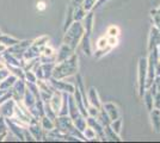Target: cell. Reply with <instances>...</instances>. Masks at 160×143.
Listing matches in <instances>:
<instances>
[{
	"label": "cell",
	"mask_w": 160,
	"mask_h": 143,
	"mask_svg": "<svg viewBox=\"0 0 160 143\" xmlns=\"http://www.w3.org/2000/svg\"><path fill=\"white\" fill-rule=\"evenodd\" d=\"M79 70V59L74 53L69 59L65 61L55 63L53 69V78L55 79H66L69 76H74Z\"/></svg>",
	"instance_id": "cell-1"
},
{
	"label": "cell",
	"mask_w": 160,
	"mask_h": 143,
	"mask_svg": "<svg viewBox=\"0 0 160 143\" xmlns=\"http://www.w3.org/2000/svg\"><path fill=\"white\" fill-rule=\"evenodd\" d=\"M85 34V27L82 25V21H74L65 30L63 36V43L69 45L73 50L79 47L81 38Z\"/></svg>",
	"instance_id": "cell-2"
},
{
	"label": "cell",
	"mask_w": 160,
	"mask_h": 143,
	"mask_svg": "<svg viewBox=\"0 0 160 143\" xmlns=\"http://www.w3.org/2000/svg\"><path fill=\"white\" fill-rule=\"evenodd\" d=\"M147 83V59L146 57H140L139 63H138V92L140 98L146 91Z\"/></svg>",
	"instance_id": "cell-3"
},
{
	"label": "cell",
	"mask_w": 160,
	"mask_h": 143,
	"mask_svg": "<svg viewBox=\"0 0 160 143\" xmlns=\"http://www.w3.org/2000/svg\"><path fill=\"white\" fill-rule=\"evenodd\" d=\"M49 82L52 83V86L54 87L55 91H60V92H66L72 94L75 91V83L74 82H69L65 80V79H55V78H50Z\"/></svg>",
	"instance_id": "cell-4"
},
{
	"label": "cell",
	"mask_w": 160,
	"mask_h": 143,
	"mask_svg": "<svg viewBox=\"0 0 160 143\" xmlns=\"http://www.w3.org/2000/svg\"><path fill=\"white\" fill-rule=\"evenodd\" d=\"M55 63H40L35 69L37 80H49L53 76V69Z\"/></svg>",
	"instance_id": "cell-5"
},
{
	"label": "cell",
	"mask_w": 160,
	"mask_h": 143,
	"mask_svg": "<svg viewBox=\"0 0 160 143\" xmlns=\"http://www.w3.org/2000/svg\"><path fill=\"white\" fill-rule=\"evenodd\" d=\"M31 44H32V41H29V40H27V41H19L17 44L7 48L6 50L8 53H11L12 55H14L17 59L22 60V59H23V55L25 53V50H27Z\"/></svg>",
	"instance_id": "cell-6"
},
{
	"label": "cell",
	"mask_w": 160,
	"mask_h": 143,
	"mask_svg": "<svg viewBox=\"0 0 160 143\" xmlns=\"http://www.w3.org/2000/svg\"><path fill=\"white\" fill-rule=\"evenodd\" d=\"M11 89H12V98L16 102H20L27 91V82L23 79H17Z\"/></svg>",
	"instance_id": "cell-7"
},
{
	"label": "cell",
	"mask_w": 160,
	"mask_h": 143,
	"mask_svg": "<svg viewBox=\"0 0 160 143\" xmlns=\"http://www.w3.org/2000/svg\"><path fill=\"white\" fill-rule=\"evenodd\" d=\"M28 129L31 132V135L33 136L35 141H43V138L46 136V131L41 126L38 119H32L30 122V124H29Z\"/></svg>",
	"instance_id": "cell-8"
},
{
	"label": "cell",
	"mask_w": 160,
	"mask_h": 143,
	"mask_svg": "<svg viewBox=\"0 0 160 143\" xmlns=\"http://www.w3.org/2000/svg\"><path fill=\"white\" fill-rule=\"evenodd\" d=\"M86 122H87V125H88V126H91V128H92V129L96 131V134H97V137L99 138V141H105V135H104V126L100 124L99 121H98L97 118H94V117L87 116L86 117Z\"/></svg>",
	"instance_id": "cell-9"
},
{
	"label": "cell",
	"mask_w": 160,
	"mask_h": 143,
	"mask_svg": "<svg viewBox=\"0 0 160 143\" xmlns=\"http://www.w3.org/2000/svg\"><path fill=\"white\" fill-rule=\"evenodd\" d=\"M14 107H16V100L13 98L1 102L0 104V116L5 117V118H11L14 113Z\"/></svg>",
	"instance_id": "cell-10"
},
{
	"label": "cell",
	"mask_w": 160,
	"mask_h": 143,
	"mask_svg": "<svg viewBox=\"0 0 160 143\" xmlns=\"http://www.w3.org/2000/svg\"><path fill=\"white\" fill-rule=\"evenodd\" d=\"M160 44V30L158 27L153 25L151 27L149 31V37H148V51L153 50L155 48H158Z\"/></svg>",
	"instance_id": "cell-11"
},
{
	"label": "cell",
	"mask_w": 160,
	"mask_h": 143,
	"mask_svg": "<svg viewBox=\"0 0 160 143\" xmlns=\"http://www.w3.org/2000/svg\"><path fill=\"white\" fill-rule=\"evenodd\" d=\"M74 51H75V50H73L69 45L62 43V45L59 48V50H58V53H56V63L69 59V57L74 54Z\"/></svg>",
	"instance_id": "cell-12"
},
{
	"label": "cell",
	"mask_w": 160,
	"mask_h": 143,
	"mask_svg": "<svg viewBox=\"0 0 160 143\" xmlns=\"http://www.w3.org/2000/svg\"><path fill=\"white\" fill-rule=\"evenodd\" d=\"M102 107L105 110V112L108 113V116L110 117V119L113 121V119H117L118 117H121V112L120 109L116 104L113 102H105L102 105Z\"/></svg>",
	"instance_id": "cell-13"
},
{
	"label": "cell",
	"mask_w": 160,
	"mask_h": 143,
	"mask_svg": "<svg viewBox=\"0 0 160 143\" xmlns=\"http://www.w3.org/2000/svg\"><path fill=\"white\" fill-rule=\"evenodd\" d=\"M87 102H88V105H93L96 107L100 109L102 107V102H100L99 94L97 92V89L94 87H90L88 91H87Z\"/></svg>",
	"instance_id": "cell-14"
},
{
	"label": "cell",
	"mask_w": 160,
	"mask_h": 143,
	"mask_svg": "<svg viewBox=\"0 0 160 143\" xmlns=\"http://www.w3.org/2000/svg\"><path fill=\"white\" fill-rule=\"evenodd\" d=\"M81 113H80L79 111V107H78V105H77V102H75V99H74V95L73 93L72 94H68V116L72 118V121L75 119L78 116H80Z\"/></svg>",
	"instance_id": "cell-15"
},
{
	"label": "cell",
	"mask_w": 160,
	"mask_h": 143,
	"mask_svg": "<svg viewBox=\"0 0 160 143\" xmlns=\"http://www.w3.org/2000/svg\"><path fill=\"white\" fill-rule=\"evenodd\" d=\"M48 104L50 105V107H52V109L56 112V115H58L61 109V104H62V92H60V91H55Z\"/></svg>",
	"instance_id": "cell-16"
},
{
	"label": "cell",
	"mask_w": 160,
	"mask_h": 143,
	"mask_svg": "<svg viewBox=\"0 0 160 143\" xmlns=\"http://www.w3.org/2000/svg\"><path fill=\"white\" fill-rule=\"evenodd\" d=\"M149 119H151V124L153 131L157 134H160V110L153 109L149 111Z\"/></svg>",
	"instance_id": "cell-17"
},
{
	"label": "cell",
	"mask_w": 160,
	"mask_h": 143,
	"mask_svg": "<svg viewBox=\"0 0 160 143\" xmlns=\"http://www.w3.org/2000/svg\"><path fill=\"white\" fill-rule=\"evenodd\" d=\"M80 48L84 51V54L87 56H92V44H91V35L90 34H84L81 42H80Z\"/></svg>",
	"instance_id": "cell-18"
},
{
	"label": "cell",
	"mask_w": 160,
	"mask_h": 143,
	"mask_svg": "<svg viewBox=\"0 0 160 143\" xmlns=\"http://www.w3.org/2000/svg\"><path fill=\"white\" fill-rule=\"evenodd\" d=\"M93 24H94V14L93 10L88 11L85 16V18L82 19V25L85 27V32L86 34H92V30H93Z\"/></svg>",
	"instance_id": "cell-19"
},
{
	"label": "cell",
	"mask_w": 160,
	"mask_h": 143,
	"mask_svg": "<svg viewBox=\"0 0 160 143\" xmlns=\"http://www.w3.org/2000/svg\"><path fill=\"white\" fill-rule=\"evenodd\" d=\"M41 55V50L37 47H35L33 44H31L30 47L25 50V53L23 55V60L24 61H30V60H35L38 59Z\"/></svg>",
	"instance_id": "cell-20"
},
{
	"label": "cell",
	"mask_w": 160,
	"mask_h": 143,
	"mask_svg": "<svg viewBox=\"0 0 160 143\" xmlns=\"http://www.w3.org/2000/svg\"><path fill=\"white\" fill-rule=\"evenodd\" d=\"M37 99H38V98L33 94L30 89H28V87H27V91H25L24 97H23V99H22V102H23V104L27 106V109L33 106V105L36 104V102H37Z\"/></svg>",
	"instance_id": "cell-21"
},
{
	"label": "cell",
	"mask_w": 160,
	"mask_h": 143,
	"mask_svg": "<svg viewBox=\"0 0 160 143\" xmlns=\"http://www.w3.org/2000/svg\"><path fill=\"white\" fill-rule=\"evenodd\" d=\"M104 135H105V141H112V142H121L122 138L118 134H116L111 128L110 125H107L104 126Z\"/></svg>",
	"instance_id": "cell-22"
},
{
	"label": "cell",
	"mask_w": 160,
	"mask_h": 143,
	"mask_svg": "<svg viewBox=\"0 0 160 143\" xmlns=\"http://www.w3.org/2000/svg\"><path fill=\"white\" fill-rule=\"evenodd\" d=\"M16 80H17V78L13 74H8L2 81L0 82V89H2V91H10V89L12 88V86L14 85Z\"/></svg>",
	"instance_id": "cell-23"
},
{
	"label": "cell",
	"mask_w": 160,
	"mask_h": 143,
	"mask_svg": "<svg viewBox=\"0 0 160 143\" xmlns=\"http://www.w3.org/2000/svg\"><path fill=\"white\" fill-rule=\"evenodd\" d=\"M142 99H143V102H145L148 111L154 109V94L148 88L145 91V93L142 95Z\"/></svg>",
	"instance_id": "cell-24"
},
{
	"label": "cell",
	"mask_w": 160,
	"mask_h": 143,
	"mask_svg": "<svg viewBox=\"0 0 160 143\" xmlns=\"http://www.w3.org/2000/svg\"><path fill=\"white\" fill-rule=\"evenodd\" d=\"M73 13H74V6L69 2V5L67 7V12H66V18H65V23H63V31L66 30L67 27L69 26L74 21V17H73Z\"/></svg>",
	"instance_id": "cell-25"
},
{
	"label": "cell",
	"mask_w": 160,
	"mask_h": 143,
	"mask_svg": "<svg viewBox=\"0 0 160 143\" xmlns=\"http://www.w3.org/2000/svg\"><path fill=\"white\" fill-rule=\"evenodd\" d=\"M19 42V40H17V38H14L12 36H8V35H0V43L1 44H4L6 48H10L14 45V44H17Z\"/></svg>",
	"instance_id": "cell-26"
},
{
	"label": "cell",
	"mask_w": 160,
	"mask_h": 143,
	"mask_svg": "<svg viewBox=\"0 0 160 143\" xmlns=\"http://www.w3.org/2000/svg\"><path fill=\"white\" fill-rule=\"evenodd\" d=\"M40 124L41 126L43 128L44 131H50V130H53L55 128V123H54L53 119H50V118H48L47 116H43L40 118Z\"/></svg>",
	"instance_id": "cell-27"
},
{
	"label": "cell",
	"mask_w": 160,
	"mask_h": 143,
	"mask_svg": "<svg viewBox=\"0 0 160 143\" xmlns=\"http://www.w3.org/2000/svg\"><path fill=\"white\" fill-rule=\"evenodd\" d=\"M68 94L66 92H62V104L58 116H68Z\"/></svg>",
	"instance_id": "cell-28"
},
{
	"label": "cell",
	"mask_w": 160,
	"mask_h": 143,
	"mask_svg": "<svg viewBox=\"0 0 160 143\" xmlns=\"http://www.w3.org/2000/svg\"><path fill=\"white\" fill-rule=\"evenodd\" d=\"M86 13H87V11L82 7V5L74 7V13H73L74 21H82V19H84V18H85V16H86Z\"/></svg>",
	"instance_id": "cell-29"
},
{
	"label": "cell",
	"mask_w": 160,
	"mask_h": 143,
	"mask_svg": "<svg viewBox=\"0 0 160 143\" xmlns=\"http://www.w3.org/2000/svg\"><path fill=\"white\" fill-rule=\"evenodd\" d=\"M73 124L77 129H79L80 131H84L85 128L87 126L86 117L82 116V115H80V116H78L75 119H73Z\"/></svg>",
	"instance_id": "cell-30"
},
{
	"label": "cell",
	"mask_w": 160,
	"mask_h": 143,
	"mask_svg": "<svg viewBox=\"0 0 160 143\" xmlns=\"http://www.w3.org/2000/svg\"><path fill=\"white\" fill-rule=\"evenodd\" d=\"M97 119L99 121V123L102 124V125H103V126L110 125V123H111V119H110V117L108 116V113L105 112V110L103 109V107H100L99 113H98V117H97Z\"/></svg>",
	"instance_id": "cell-31"
},
{
	"label": "cell",
	"mask_w": 160,
	"mask_h": 143,
	"mask_svg": "<svg viewBox=\"0 0 160 143\" xmlns=\"http://www.w3.org/2000/svg\"><path fill=\"white\" fill-rule=\"evenodd\" d=\"M82 134H84V137H85L86 141H99V138L97 137L96 131H94L91 126H88V125H87L86 128H85V130L82 131Z\"/></svg>",
	"instance_id": "cell-32"
},
{
	"label": "cell",
	"mask_w": 160,
	"mask_h": 143,
	"mask_svg": "<svg viewBox=\"0 0 160 143\" xmlns=\"http://www.w3.org/2000/svg\"><path fill=\"white\" fill-rule=\"evenodd\" d=\"M48 42H49V37H48V36H40V37H37L36 40H33L32 44L35 47L38 48L40 50H42L46 45H48Z\"/></svg>",
	"instance_id": "cell-33"
},
{
	"label": "cell",
	"mask_w": 160,
	"mask_h": 143,
	"mask_svg": "<svg viewBox=\"0 0 160 143\" xmlns=\"http://www.w3.org/2000/svg\"><path fill=\"white\" fill-rule=\"evenodd\" d=\"M122 125H123V121H122L121 117H118L117 119H113V121H111V123H110V128H111L116 134H118V135H121V132H122Z\"/></svg>",
	"instance_id": "cell-34"
},
{
	"label": "cell",
	"mask_w": 160,
	"mask_h": 143,
	"mask_svg": "<svg viewBox=\"0 0 160 143\" xmlns=\"http://www.w3.org/2000/svg\"><path fill=\"white\" fill-rule=\"evenodd\" d=\"M113 48L111 45H109L108 44L105 48H103V49H96V51H94V57L96 59H100V57H103V56H105V55L109 53V51H111Z\"/></svg>",
	"instance_id": "cell-35"
},
{
	"label": "cell",
	"mask_w": 160,
	"mask_h": 143,
	"mask_svg": "<svg viewBox=\"0 0 160 143\" xmlns=\"http://www.w3.org/2000/svg\"><path fill=\"white\" fill-rule=\"evenodd\" d=\"M24 80H25V82H37V76H36L33 70H25Z\"/></svg>",
	"instance_id": "cell-36"
},
{
	"label": "cell",
	"mask_w": 160,
	"mask_h": 143,
	"mask_svg": "<svg viewBox=\"0 0 160 143\" xmlns=\"http://www.w3.org/2000/svg\"><path fill=\"white\" fill-rule=\"evenodd\" d=\"M7 131H8V125H7L6 118L0 116V134H5L6 135Z\"/></svg>",
	"instance_id": "cell-37"
},
{
	"label": "cell",
	"mask_w": 160,
	"mask_h": 143,
	"mask_svg": "<svg viewBox=\"0 0 160 143\" xmlns=\"http://www.w3.org/2000/svg\"><path fill=\"white\" fill-rule=\"evenodd\" d=\"M99 110L98 107H96L93 105H88L87 106V115L90 117H94V118H97L98 117V113H99Z\"/></svg>",
	"instance_id": "cell-38"
},
{
	"label": "cell",
	"mask_w": 160,
	"mask_h": 143,
	"mask_svg": "<svg viewBox=\"0 0 160 143\" xmlns=\"http://www.w3.org/2000/svg\"><path fill=\"white\" fill-rule=\"evenodd\" d=\"M108 45V37L105 36H102L97 40V43H96V49H103Z\"/></svg>",
	"instance_id": "cell-39"
},
{
	"label": "cell",
	"mask_w": 160,
	"mask_h": 143,
	"mask_svg": "<svg viewBox=\"0 0 160 143\" xmlns=\"http://www.w3.org/2000/svg\"><path fill=\"white\" fill-rule=\"evenodd\" d=\"M107 34H108V36H116V37H118V35H120V29H118V26H116V25H111V26L108 27Z\"/></svg>",
	"instance_id": "cell-40"
},
{
	"label": "cell",
	"mask_w": 160,
	"mask_h": 143,
	"mask_svg": "<svg viewBox=\"0 0 160 143\" xmlns=\"http://www.w3.org/2000/svg\"><path fill=\"white\" fill-rule=\"evenodd\" d=\"M41 54L42 55H46V56H52V55H55V50H54L52 47H49V45H46V47L43 48L42 50H41Z\"/></svg>",
	"instance_id": "cell-41"
},
{
	"label": "cell",
	"mask_w": 160,
	"mask_h": 143,
	"mask_svg": "<svg viewBox=\"0 0 160 143\" xmlns=\"http://www.w3.org/2000/svg\"><path fill=\"white\" fill-rule=\"evenodd\" d=\"M108 44L111 45L112 48H115L118 44V37H116V36H108Z\"/></svg>",
	"instance_id": "cell-42"
},
{
	"label": "cell",
	"mask_w": 160,
	"mask_h": 143,
	"mask_svg": "<svg viewBox=\"0 0 160 143\" xmlns=\"http://www.w3.org/2000/svg\"><path fill=\"white\" fill-rule=\"evenodd\" d=\"M154 109L160 110V91L154 94Z\"/></svg>",
	"instance_id": "cell-43"
},
{
	"label": "cell",
	"mask_w": 160,
	"mask_h": 143,
	"mask_svg": "<svg viewBox=\"0 0 160 143\" xmlns=\"http://www.w3.org/2000/svg\"><path fill=\"white\" fill-rule=\"evenodd\" d=\"M10 74V72H8V68H5V69H0V82L2 81L5 78H6L7 75Z\"/></svg>",
	"instance_id": "cell-44"
},
{
	"label": "cell",
	"mask_w": 160,
	"mask_h": 143,
	"mask_svg": "<svg viewBox=\"0 0 160 143\" xmlns=\"http://www.w3.org/2000/svg\"><path fill=\"white\" fill-rule=\"evenodd\" d=\"M109 0H98L97 2H96V5H94V7H93V10H97V8H99L100 6H103L105 2H108Z\"/></svg>",
	"instance_id": "cell-45"
},
{
	"label": "cell",
	"mask_w": 160,
	"mask_h": 143,
	"mask_svg": "<svg viewBox=\"0 0 160 143\" xmlns=\"http://www.w3.org/2000/svg\"><path fill=\"white\" fill-rule=\"evenodd\" d=\"M153 83L157 86V88H158V91H160V75H157L155 76V79H154Z\"/></svg>",
	"instance_id": "cell-46"
},
{
	"label": "cell",
	"mask_w": 160,
	"mask_h": 143,
	"mask_svg": "<svg viewBox=\"0 0 160 143\" xmlns=\"http://www.w3.org/2000/svg\"><path fill=\"white\" fill-rule=\"evenodd\" d=\"M157 75H160V61L157 63V66H155V76Z\"/></svg>",
	"instance_id": "cell-47"
},
{
	"label": "cell",
	"mask_w": 160,
	"mask_h": 143,
	"mask_svg": "<svg viewBox=\"0 0 160 143\" xmlns=\"http://www.w3.org/2000/svg\"><path fill=\"white\" fill-rule=\"evenodd\" d=\"M6 49H7V48L5 47L4 44H1V43H0V54H2V53H4L5 50H6Z\"/></svg>",
	"instance_id": "cell-48"
},
{
	"label": "cell",
	"mask_w": 160,
	"mask_h": 143,
	"mask_svg": "<svg viewBox=\"0 0 160 143\" xmlns=\"http://www.w3.org/2000/svg\"><path fill=\"white\" fill-rule=\"evenodd\" d=\"M38 6H37V8H41V10H44L46 8V6H44V2H40V4H37Z\"/></svg>",
	"instance_id": "cell-49"
},
{
	"label": "cell",
	"mask_w": 160,
	"mask_h": 143,
	"mask_svg": "<svg viewBox=\"0 0 160 143\" xmlns=\"http://www.w3.org/2000/svg\"><path fill=\"white\" fill-rule=\"evenodd\" d=\"M5 136H6L5 134H0V141H2V140L5 138Z\"/></svg>",
	"instance_id": "cell-50"
},
{
	"label": "cell",
	"mask_w": 160,
	"mask_h": 143,
	"mask_svg": "<svg viewBox=\"0 0 160 143\" xmlns=\"http://www.w3.org/2000/svg\"><path fill=\"white\" fill-rule=\"evenodd\" d=\"M157 50H158V54H159V57H160V44L158 45V48H157Z\"/></svg>",
	"instance_id": "cell-51"
},
{
	"label": "cell",
	"mask_w": 160,
	"mask_h": 143,
	"mask_svg": "<svg viewBox=\"0 0 160 143\" xmlns=\"http://www.w3.org/2000/svg\"><path fill=\"white\" fill-rule=\"evenodd\" d=\"M157 12H158V13H159V14H160V6H159V7H158V8H157Z\"/></svg>",
	"instance_id": "cell-52"
},
{
	"label": "cell",
	"mask_w": 160,
	"mask_h": 143,
	"mask_svg": "<svg viewBox=\"0 0 160 143\" xmlns=\"http://www.w3.org/2000/svg\"><path fill=\"white\" fill-rule=\"evenodd\" d=\"M1 34H2V32H1V31H0V35H1Z\"/></svg>",
	"instance_id": "cell-53"
}]
</instances>
